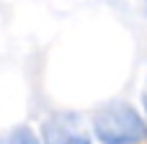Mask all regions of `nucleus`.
<instances>
[{
    "label": "nucleus",
    "instance_id": "obj_3",
    "mask_svg": "<svg viewBox=\"0 0 147 144\" xmlns=\"http://www.w3.org/2000/svg\"><path fill=\"white\" fill-rule=\"evenodd\" d=\"M0 144H39V139L34 137L31 129L21 126V129H13V131L3 134V137H0Z\"/></svg>",
    "mask_w": 147,
    "mask_h": 144
},
{
    "label": "nucleus",
    "instance_id": "obj_4",
    "mask_svg": "<svg viewBox=\"0 0 147 144\" xmlns=\"http://www.w3.org/2000/svg\"><path fill=\"white\" fill-rule=\"evenodd\" d=\"M142 106L147 108V82H145V90H142Z\"/></svg>",
    "mask_w": 147,
    "mask_h": 144
},
{
    "label": "nucleus",
    "instance_id": "obj_1",
    "mask_svg": "<svg viewBox=\"0 0 147 144\" xmlns=\"http://www.w3.org/2000/svg\"><path fill=\"white\" fill-rule=\"evenodd\" d=\"M93 129L103 144H137L147 139V124L127 103L101 108L93 119Z\"/></svg>",
    "mask_w": 147,
    "mask_h": 144
},
{
    "label": "nucleus",
    "instance_id": "obj_2",
    "mask_svg": "<svg viewBox=\"0 0 147 144\" xmlns=\"http://www.w3.org/2000/svg\"><path fill=\"white\" fill-rule=\"evenodd\" d=\"M44 144H90V139L65 121H49L44 126Z\"/></svg>",
    "mask_w": 147,
    "mask_h": 144
}]
</instances>
